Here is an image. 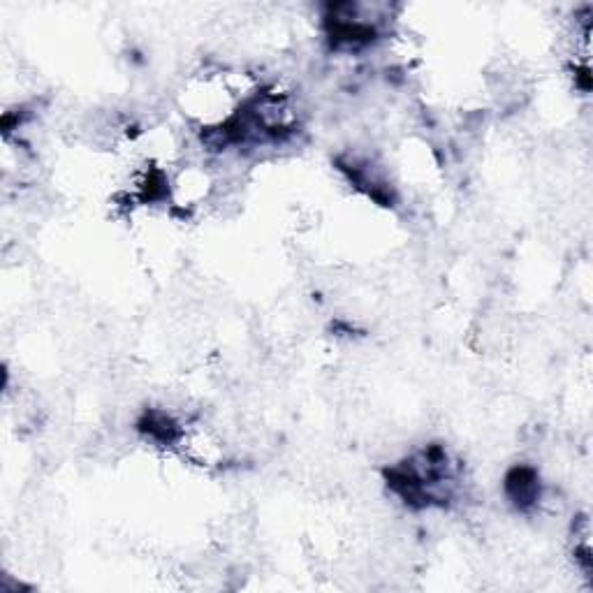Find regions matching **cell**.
<instances>
[{
    "mask_svg": "<svg viewBox=\"0 0 593 593\" xmlns=\"http://www.w3.org/2000/svg\"><path fill=\"white\" fill-rule=\"evenodd\" d=\"M387 487L408 508H448L461 492V464L441 443L424 445L385 471Z\"/></svg>",
    "mask_w": 593,
    "mask_h": 593,
    "instance_id": "cell-1",
    "label": "cell"
},
{
    "mask_svg": "<svg viewBox=\"0 0 593 593\" xmlns=\"http://www.w3.org/2000/svg\"><path fill=\"white\" fill-rule=\"evenodd\" d=\"M570 552H573L575 568L591 580L593 573V547H591V522L589 515H580L573 522V536H570Z\"/></svg>",
    "mask_w": 593,
    "mask_h": 593,
    "instance_id": "cell-3",
    "label": "cell"
},
{
    "mask_svg": "<svg viewBox=\"0 0 593 593\" xmlns=\"http://www.w3.org/2000/svg\"><path fill=\"white\" fill-rule=\"evenodd\" d=\"M505 496L519 512H531L543 503V485L536 468L515 466L505 475Z\"/></svg>",
    "mask_w": 593,
    "mask_h": 593,
    "instance_id": "cell-2",
    "label": "cell"
},
{
    "mask_svg": "<svg viewBox=\"0 0 593 593\" xmlns=\"http://www.w3.org/2000/svg\"><path fill=\"white\" fill-rule=\"evenodd\" d=\"M183 177H186V181L188 183H193V186H207V177H204V174H197V172H193V170H188V172H183ZM202 190H207V188H200V190H193V188H188V193H186V197H183V207H193V204L197 202V200H202L204 195L207 193H202Z\"/></svg>",
    "mask_w": 593,
    "mask_h": 593,
    "instance_id": "cell-4",
    "label": "cell"
}]
</instances>
